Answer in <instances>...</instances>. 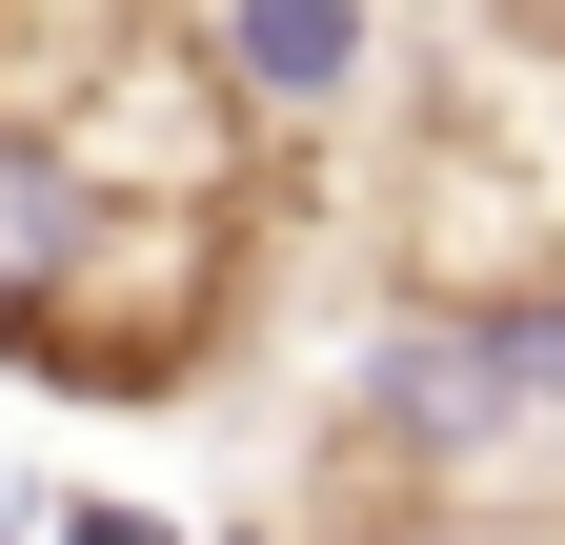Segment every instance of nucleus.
<instances>
[{
	"label": "nucleus",
	"instance_id": "4",
	"mask_svg": "<svg viewBox=\"0 0 565 545\" xmlns=\"http://www.w3.org/2000/svg\"><path fill=\"white\" fill-rule=\"evenodd\" d=\"M41 545H182V525H162V505H121V485H102V505H41Z\"/></svg>",
	"mask_w": 565,
	"mask_h": 545
},
{
	"label": "nucleus",
	"instance_id": "2",
	"mask_svg": "<svg viewBox=\"0 0 565 545\" xmlns=\"http://www.w3.org/2000/svg\"><path fill=\"white\" fill-rule=\"evenodd\" d=\"M384 284L404 323H545L565 303V0H465L384 162Z\"/></svg>",
	"mask_w": 565,
	"mask_h": 545
},
{
	"label": "nucleus",
	"instance_id": "1",
	"mask_svg": "<svg viewBox=\"0 0 565 545\" xmlns=\"http://www.w3.org/2000/svg\"><path fill=\"white\" fill-rule=\"evenodd\" d=\"M263 223L303 202H121L61 162H0V384L41 404H202L263 323Z\"/></svg>",
	"mask_w": 565,
	"mask_h": 545
},
{
	"label": "nucleus",
	"instance_id": "3",
	"mask_svg": "<svg viewBox=\"0 0 565 545\" xmlns=\"http://www.w3.org/2000/svg\"><path fill=\"white\" fill-rule=\"evenodd\" d=\"M202 21H223V61H243V101L282 121V142H303V121L343 101V82H364V0H202Z\"/></svg>",
	"mask_w": 565,
	"mask_h": 545
}]
</instances>
